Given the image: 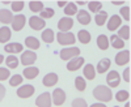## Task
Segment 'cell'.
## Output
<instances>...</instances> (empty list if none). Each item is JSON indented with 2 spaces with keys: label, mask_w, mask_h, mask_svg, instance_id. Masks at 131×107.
Here are the masks:
<instances>
[{
  "label": "cell",
  "mask_w": 131,
  "mask_h": 107,
  "mask_svg": "<svg viewBox=\"0 0 131 107\" xmlns=\"http://www.w3.org/2000/svg\"><path fill=\"white\" fill-rule=\"evenodd\" d=\"M93 97L100 102H110L113 99V93L110 88L105 85H98L93 90Z\"/></svg>",
  "instance_id": "cell-1"
},
{
  "label": "cell",
  "mask_w": 131,
  "mask_h": 107,
  "mask_svg": "<svg viewBox=\"0 0 131 107\" xmlns=\"http://www.w3.org/2000/svg\"><path fill=\"white\" fill-rule=\"evenodd\" d=\"M57 39L59 42V45L63 46H68V45H75L76 42V37L72 33H58L57 34Z\"/></svg>",
  "instance_id": "cell-2"
},
{
  "label": "cell",
  "mask_w": 131,
  "mask_h": 107,
  "mask_svg": "<svg viewBox=\"0 0 131 107\" xmlns=\"http://www.w3.org/2000/svg\"><path fill=\"white\" fill-rule=\"evenodd\" d=\"M79 55H80V50L78 47H68V48H63L60 51L62 60H71Z\"/></svg>",
  "instance_id": "cell-3"
},
{
  "label": "cell",
  "mask_w": 131,
  "mask_h": 107,
  "mask_svg": "<svg viewBox=\"0 0 131 107\" xmlns=\"http://www.w3.org/2000/svg\"><path fill=\"white\" fill-rule=\"evenodd\" d=\"M37 60V54L33 52L31 50H28V51H24L21 54V64L25 67L28 65H31L33 63Z\"/></svg>",
  "instance_id": "cell-4"
},
{
  "label": "cell",
  "mask_w": 131,
  "mask_h": 107,
  "mask_svg": "<svg viewBox=\"0 0 131 107\" xmlns=\"http://www.w3.org/2000/svg\"><path fill=\"white\" fill-rule=\"evenodd\" d=\"M58 28L60 30V33H68V31L73 28V20L71 17H63L59 20Z\"/></svg>",
  "instance_id": "cell-5"
},
{
  "label": "cell",
  "mask_w": 131,
  "mask_h": 107,
  "mask_svg": "<svg viewBox=\"0 0 131 107\" xmlns=\"http://www.w3.org/2000/svg\"><path fill=\"white\" fill-rule=\"evenodd\" d=\"M34 91H36V88L33 86V85H23L21 88L17 89V95L20 98L25 99V98L31 97V95L34 94Z\"/></svg>",
  "instance_id": "cell-6"
},
{
  "label": "cell",
  "mask_w": 131,
  "mask_h": 107,
  "mask_svg": "<svg viewBox=\"0 0 131 107\" xmlns=\"http://www.w3.org/2000/svg\"><path fill=\"white\" fill-rule=\"evenodd\" d=\"M51 95L50 93H42L41 95H38V98L36 99V104L37 107H51Z\"/></svg>",
  "instance_id": "cell-7"
},
{
  "label": "cell",
  "mask_w": 131,
  "mask_h": 107,
  "mask_svg": "<svg viewBox=\"0 0 131 107\" xmlns=\"http://www.w3.org/2000/svg\"><path fill=\"white\" fill-rule=\"evenodd\" d=\"M52 103L55 106H62L64 102H66V93L63 91V89H59L57 88L52 93Z\"/></svg>",
  "instance_id": "cell-8"
},
{
  "label": "cell",
  "mask_w": 131,
  "mask_h": 107,
  "mask_svg": "<svg viewBox=\"0 0 131 107\" xmlns=\"http://www.w3.org/2000/svg\"><path fill=\"white\" fill-rule=\"evenodd\" d=\"M106 81H107V85L110 88H117L119 85V82H121V76H119V73L117 71H112V72H109Z\"/></svg>",
  "instance_id": "cell-9"
},
{
  "label": "cell",
  "mask_w": 131,
  "mask_h": 107,
  "mask_svg": "<svg viewBox=\"0 0 131 107\" xmlns=\"http://www.w3.org/2000/svg\"><path fill=\"white\" fill-rule=\"evenodd\" d=\"M29 26L33 30H42L46 26V24H45V20H42L39 16H33L29 20Z\"/></svg>",
  "instance_id": "cell-10"
},
{
  "label": "cell",
  "mask_w": 131,
  "mask_h": 107,
  "mask_svg": "<svg viewBox=\"0 0 131 107\" xmlns=\"http://www.w3.org/2000/svg\"><path fill=\"white\" fill-rule=\"evenodd\" d=\"M25 22H26V18L24 15H16L12 20V29L16 31L23 30V28L25 26Z\"/></svg>",
  "instance_id": "cell-11"
},
{
  "label": "cell",
  "mask_w": 131,
  "mask_h": 107,
  "mask_svg": "<svg viewBox=\"0 0 131 107\" xmlns=\"http://www.w3.org/2000/svg\"><path fill=\"white\" fill-rule=\"evenodd\" d=\"M128 61H130V51H127V50L118 52L115 55V64L117 65H126Z\"/></svg>",
  "instance_id": "cell-12"
},
{
  "label": "cell",
  "mask_w": 131,
  "mask_h": 107,
  "mask_svg": "<svg viewBox=\"0 0 131 107\" xmlns=\"http://www.w3.org/2000/svg\"><path fill=\"white\" fill-rule=\"evenodd\" d=\"M83 64H84V58L81 56H76L73 59H71L67 64V69L73 72V71H78L80 67H83Z\"/></svg>",
  "instance_id": "cell-13"
},
{
  "label": "cell",
  "mask_w": 131,
  "mask_h": 107,
  "mask_svg": "<svg viewBox=\"0 0 131 107\" xmlns=\"http://www.w3.org/2000/svg\"><path fill=\"white\" fill-rule=\"evenodd\" d=\"M121 25H122V20H121V17L117 16V15L112 16V17H110V20L107 21V29L110 30V31L117 30Z\"/></svg>",
  "instance_id": "cell-14"
},
{
  "label": "cell",
  "mask_w": 131,
  "mask_h": 107,
  "mask_svg": "<svg viewBox=\"0 0 131 107\" xmlns=\"http://www.w3.org/2000/svg\"><path fill=\"white\" fill-rule=\"evenodd\" d=\"M24 46L21 43H17V42H13V43H8L7 46H4V51L8 54H18L23 52Z\"/></svg>",
  "instance_id": "cell-15"
},
{
  "label": "cell",
  "mask_w": 131,
  "mask_h": 107,
  "mask_svg": "<svg viewBox=\"0 0 131 107\" xmlns=\"http://www.w3.org/2000/svg\"><path fill=\"white\" fill-rule=\"evenodd\" d=\"M43 85L45 86H47V88H51V86H54V85H57V82H58V74L57 73H47L45 77H43Z\"/></svg>",
  "instance_id": "cell-16"
},
{
  "label": "cell",
  "mask_w": 131,
  "mask_h": 107,
  "mask_svg": "<svg viewBox=\"0 0 131 107\" xmlns=\"http://www.w3.org/2000/svg\"><path fill=\"white\" fill-rule=\"evenodd\" d=\"M78 21L81 24V25H88L89 22H91V15L86 12V10H84V9H81V10H78Z\"/></svg>",
  "instance_id": "cell-17"
},
{
  "label": "cell",
  "mask_w": 131,
  "mask_h": 107,
  "mask_svg": "<svg viewBox=\"0 0 131 107\" xmlns=\"http://www.w3.org/2000/svg\"><path fill=\"white\" fill-rule=\"evenodd\" d=\"M38 73H39V69L36 68V67H26L23 72V76L28 80H33V78H36L38 76Z\"/></svg>",
  "instance_id": "cell-18"
},
{
  "label": "cell",
  "mask_w": 131,
  "mask_h": 107,
  "mask_svg": "<svg viewBox=\"0 0 131 107\" xmlns=\"http://www.w3.org/2000/svg\"><path fill=\"white\" fill-rule=\"evenodd\" d=\"M13 20V15L10 13V10L8 9H0V22H3L5 25L10 24Z\"/></svg>",
  "instance_id": "cell-19"
},
{
  "label": "cell",
  "mask_w": 131,
  "mask_h": 107,
  "mask_svg": "<svg viewBox=\"0 0 131 107\" xmlns=\"http://www.w3.org/2000/svg\"><path fill=\"white\" fill-rule=\"evenodd\" d=\"M10 37H12V33H10V29L8 26L0 28V43H7Z\"/></svg>",
  "instance_id": "cell-20"
},
{
  "label": "cell",
  "mask_w": 131,
  "mask_h": 107,
  "mask_svg": "<svg viewBox=\"0 0 131 107\" xmlns=\"http://www.w3.org/2000/svg\"><path fill=\"white\" fill-rule=\"evenodd\" d=\"M110 59H101L100 61H98V64H97V69H96V72H98V73H105L109 68H110Z\"/></svg>",
  "instance_id": "cell-21"
},
{
  "label": "cell",
  "mask_w": 131,
  "mask_h": 107,
  "mask_svg": "<svg viewBox=\"0 0 131 107\" xmlns=\"http://www.w3.org/2000/svg\"><path fill=\"white\" fill-rule=\"evenodd\" d=\"M42 41L45 42V43H52L54 39H55V34H54V31L51 29H45L42 31Z\"/></svg>",
  "instance_id": "cell-22"
},
{
  "label": "cell",
  "mask_w": 131,
  "mask_h": 107,
  "mask_svg": "<svg viewBox=\"0 0 131 107\" xmlns=\"http://www.w3.org/2000/svg\"><path fill=\"white\" fill-rule=\"evenodd\" d=\"M84 77L88 80H94L96 78V69L93 64H86L84 67Z\"/></svg>",
  "instance_id": "cell-23"
},
{
  "label": "cell",
  "mask_w": 131,
  "mask_h": 107,
  "mask_svg": "<svg viewBox=\"0 0 131 107\" xmlns=\"http://www.w3.org/2000/svg\"><path fill=\"white\" fill-rule=\"evenodd\" d=\"M97 46H98V48L102 50V51L107 50V47H109V38L105 34L98 35L97 37Z\"/></svg>",
  "instance_id": "cell-24"
},
{
  "label": "cell",
  "mask_w": 131,
  "mask_h": 107,
  "mask_svg": "<svg viewBox=\"0 0 131 107\" xmlns=\"http://www.w3.org/2000/svg\"><path fill=\"white\" fill-rule=\"evenodd\" d=\"M25 46L29 47L30 50H37V48H39L41 43H39V41L36 37H28L25 39Z\"/></svg>",
  "instance_id": "cell-25"
},
{
  "label": "cell",
  "mask_w": 131,
  "mask_h": 107,
  "mask_svg": "<svg viewBox=\"0 0 131 107\" xmlns=\"http://www.w3.org/2000/svg\"><path fill=\"white\" fill-rule=\"evenodd\" d=\"M78 39L80 41V43L83 45H86V43H89L92 37L89 34V31H86V30H80L79 33H78Z\"/></svg>",
  "instance_id": "cell-26"
},
{
  "label": "cell",
  "mask_w": 131,
  "mask_h": 107,
  "mask_svg": "<svg viewBox=\"0 0 131 107\" xmlns=\"http://www.w3.org/2000/svg\"><path fill=\"white\" fill-rule=\"evenodd\" d=\"M117 37H118V38H121L123 42H125V41H127V39H130V26H128V25L122 26L121 29L118 30Z\"/></svg>",
  "instance_id": "cell-27"
},
{
  "label": "cell",
  "mask_w": 131,
  "mask_h": 107,
  "mask_svg": "<svg viewBox=\"0 0 131 107\" xmlns=\"http://www.w3.org/2000/svg\"><path fill=\"white\" fill-rule=\"evenodd\" d=\"M107 13L105 12V10H101V12H98V15H96V17H94V21H96V24L98 25V26H102V25H105V22L107 21Z\"/></svg>",
  "instance_id": "cell-28"
},
{
  "label": "cell",
  "mask_w": 131,
  "mask_h": 107,
  "mask_svg": "<svg viewBox=\"0 0 131 107\" xmlns=\"http://www.w3.org/2000/svg\"><path fill=\"white\" fill-rule=\"evenodd\" d=\"M64 13L68 17L73 16L75 13H78V7H76L75 3H67V5L64 7Z\"/></svg>",
  "instance_id": "cell-29"
},
{
  "label": "cell",
  "mask_w": 131,
  "mask_h": 107,
  "mask_svg": "<svg viewBox=\"0 0 131 107\" xmlns=\"http://www.w3.org/2000/svg\"><path fill=\"white\" fill-rule=\"evenodd\" d=\"M29 8H30V10L31 12H34V13H41L42 10H43V3L42 2H30L29 3Z\"/></svg>",
  "instance_id": "cell-30"
},
{
  "label": "cell",
  "mask_w": 131,
  "mask_h": 107,
  "mask_svg": "<svg viewBox=\"0 0 131 107\" xmlns=\"http://www.w3.org/2000/svg\"><path fill=\"white\" fill-rule=\"evenodd\" d=\"M5 63H7L8 69H15V68L18 67V59H17L16 56H10V55H9V56L5 59Z\"/></svg>",
  "instance_id": "cell-31"
},
{
  "label": "cell",
  "mask_w": 131,
  "mask_h": 107,
  "mask_svg": "<svg viewBox=\"0 0 131 107\" xmlns=\"http://www.w3.org/2000/svg\"><path fill=\"white\" fill-rule=\"evenodd\" d=\"M110 42H112V46H113L114 48H123V47H125V42H123L121 38H118L115 34L112 35Z\"/></svg>",
  "instance_id": "cell-32"
},
{
  "label": "cell",
  "mask_w": 131,
  "mask_h": 107,
  "mask_svg": "<svg viewBox=\"0 0 131 107\" xmlns=\"http://www.w3.org/2000/svg\"><path fill=\"white\" fill-rule=\"evenodd\" d=\"M75 86L79 91H84L86 89V82H85L84 77H76L75 78Z\"/></svg>",
  "instance_id": "cell-33"
},
{
  "label": "cell",
  "mask_w": 131,
  "mask_h": 107,
  "mask_svg": "<svg viewBox=\"0 0 131 107\" xmlns=\"http://www.w3.org/2000/svg\"><path fill=\"white\" fill-rule=\"evenodd\" d=\"M88 7H89V10H91V12L98 13V12H101L102 3H101V2H89V3H88Z\"/></svg>",
  "instance_id": "cell-34"
},
{
  "label": "cell",
  "mask_w": 131,
  "mask_h": 107,
  "mask_svg": "<svg viewBox=\"0 0 131 107\" xmlns=\"http://www.w3.org/2000/svg\"><path fill=\"white\" fill-rule=\"evenodd\" d=\"M54 15H55V12H54L52 8H43V10L41 12L39 17H41L42 20H45V18H51V17H54Z\"/></svg>",
  "instance_id": "cell-35"
},
{
  "label": "cell",
  "mask_w": 131,
  "mask_h": 107,
  "mask_svg": "<svg viewBox=\"0 0 131 107\" xmlns=\"http://www.w3.org/2000/svg\"><path fill=\"white\" fill-rule=\"evenodd\" d=\"M23 78L24 77H21V74H13L9 80V85L10 86H18V85L23 84Z\"/></svg>",
  "instance_id": "cell-36"
},
{
  "label": "cell",
  "mask_w": 131,
  "mask_h": 107,
  "mask_svg": "<svg viewBox=\"0 0 131 107\" xmlns=\"http://www.w3.org/2000/svg\"><path fill=\"white\" fill-rule=\"evenodd\" d=\"M128 97H130V94H128V91H126V90H121V91H118V93L115 94V99H117L118 102H126V101L128 99Z\"/></svg>",
  "instance_id": "cell-37"
},
{
  "label": "cell",
  "mask_w": 131,
  "mask_h": 107,
  "mask_svg": "<svg viewBox=\"0 0 131 107\" xmlns=\"http://www.w3.org/2000/svg\"><path fill=\"white\" fill-rule=\"evenodd\" d=\"M72 107H88V104H86L85 99L83 98H76L72 101Z\"/></svg>",
  "instance_id": "cell-38"
},
{
  "label": "cell",
  "mask_w": 131,
  "mask_h": 107,
  "mask_svg": "<svg viewBox=\"0 0 131 107\" xmlns=\"http://www.w3.org/2000/svg\"><path fill=\"white\" fill-rule=\"evenodd\" d=\"M12 4V10L13 12H20V10H23L24 9V2H13V3H10Z\"/></svg>",
  "instance_id": "cell-39"
},
{
  "label": "cell",
  "mask_w": 131,
  "mask_h": 107,
  "mask_svg": "<svg viewBox=\"0 0 131 107\" xmlns=\"http://www.w3.org/2000/svg\"><path fill=\"white\" fill-rule=\"evenodd\" d=\"M119 13L122 15V17H123L126 21H130V7H123V8H121Z\"/></svg>",
  "instance_id": "cell-40"
},
{
  "label": "cell",
  "mask_w": 131,
  "mask_h": 107,
  "mask_svg": "<svg viewBox=\"0 0 131 107\" xmlns=\"http://www.w3.org/2000/svg\"><path fill=\"white\" fill-rule=\"evenodd\" d=\"M9 74H10V72L8 68H0V81L7 80L9 77Z\"/></svg>",
  "instance_id": "cell-41"
},
{
  "label": "cell",
  "mask_w": 131,
  "mask_h": 107,
  "mask_svg": "<svg viewBox=\"0 0 131 107\" xmlns=\"http://www.w3.org/2000/svg\"><path fill=\"white\" fill-rule=\"evenodd\" d=\"M130 72H131L130 68H126L125 72H123V78H125L126 82H130Z\"/></svg>",
  "instance_id": "cell-42"
},
{
  "label": "cell",
  "mask_w": 131,
  "mask_h": 107,
  "mask_svg": "<svg viewBox=\"0 0 131 107\" xmlns=\"http://www.w3.org/2000/svg\"><path fill=\"white\" fill-rule=\"evenodd\" d=\"M4 95H5V88L3 86L2 84H0V102L3 101V98H4Z\"/></svg>",
  "instance_id": "cell-43"
},
{
  "label": "cell",
  "mask_w": 131,
  "mask_h": 107,
  "mask_svg": "<svg viewBox=\"0 0 131 107\" xmlns=\"http://www.w3.org/2000/svg\"><path fill=\"white\" fill-rule=\"evenodd\" d=\"M66 5H67V2H58V7L63 8V7H66Z\"/></svg>",
  "instance_id": "cell-44"
},
{
  "label": "cell",
  "mask_w": 131,
  "mask_h": 107,
  "mask_svg": "<svg viewBox=\"0 0 131 107\" xmlns=\"http://www.w3.org/2000/svg\"><path fill=\"white\" fill-rule=\"evenodd\" d=\"M91 107H106L104 103H94V104H92Z\"/></svg>",
  "instance_id": "cell-45"
},
{
  "label": "cell",
  "mask_w": 131,
  "mask_h": 107,
  "mask_svg": "<svg viewBox=\"0 0 131 107\" xmlns=\"http://www.w3.org/2000/svg\"><path fill=\"white\" fill-rule=\"evenodd\" d=\"M112 4H114V5H119V4H125V2H112Z\"/></svg>",
  "instance_id": "cell-46"
},
{
  "label": "cell",
  "mask_w": 131,
  "mask_h": 107,
  "mask_svg": "<svg viewBox=\"0 0 131 107\" xmlns=\"http://www.w3.org/2000/svg\"><path fill=\"white\" fill-rule=\"evenodd\" d=\"M3 60H4V56L2 55V54H0V64H2V63H3Z\"/></svg>",
  "instance_id": "cell-47"
},
{
  "label": "cell",
  "mask_w": 131,
  "mask_h": 107,
  "mask_svg": "<svg viewBox=\"0 0 131 107\" xmlns=\"http://www.w3.org/2000/svg\"><path fill=\"white\" fill-rule=\"evenodd\" d=\"M126 107H130V102H127V103H126Z\"/></svg>",
  "instance_id": "cell-48"
},
{
  "label": "cell",
  "mask_w": 131,
  "mask_h": 107,
  "mask_svg": "<svg viewBox=\"0 0 131 107\" xmlns=\"http://www.w3.org/2000/svg\"><path fill=\"white\" fill-rule=\"evenodd\" d=\"M114 107H118V106H114Z\"/></svg>",
  "instance_id": "cell-49"
}]
</instances>
